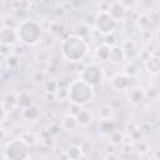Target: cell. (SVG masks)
Returning <instances> with one entry per match:
<instances>
[{
    "label": "cell",
    "instance_id": "obj_1",
    "mask_svg": "<svg viewBox=\"0 0 160 160\" xmlns=\"http://www.w3.org/2000/svg\"><path fill=\"white\" fill-rule=\"evenodd\" d=\"M94 96V86L84 81L81 78L72 80L68 85V99L72 105L84 106L91 101Z\"/></svg>",
    "mask_w": 160,
    "mask_h": 160
},
{
    "label": "cell",
    "instance_id": "obj_2",
    "mask_svg": "<svg viewBox=\"0 0 160 160\" xmlns=\"http://www.w3.org/2000/svg\"><path fill=\"white\" fill-rule=\"evenodd\" d=\"M88 52V44L84 38L69 35L61 44V54L69 61H80Z\"/></svg>",
    "mask_w": 160,
    "mask_h": 160
},
{
    "label": "cell",
    "instance_id": "obj_3",
    "mask_svg": "<svg viewBox=\"0 0 160 160\" xmlns=\"http://www.w3.org/2000/svg\"><path fill=\"white\" fill-rule=\"evenodd\" d=\"M18 40L25 45H35L41 38V26L34 20H24L16 29Z\"/></svg>",
    "mask_w": 160,
    "mask_h": 160
},
{
    "label": "cell",
    "instance_id": "obj_4",
    "mask_svg": "<svg viewBox=\"0 0 160 160\" xmlns=\"http://www.w3.org/2000/svg\"><path fill=\"white\" fill-rule=\"evenodd\" d=\"M4 154H5V158L6 159H11V160L28 159L30 156V154H29V146L21 139H14V140L9 141L5 145Z\"/></svg>",
    "mask_w": 160,
    "mask_h": 160
},
{
    "label": "cell",
    "instance_id": "obj_5",
    "mask_svg": "<svg viewBox=\"0 0 160 160\" xmlns=\"http://www.w3.org/2000/svg\"><path fill=\"white\" fill-rule=\"evenodd\" d=\"M116 25L118 21L108 11H100L95 18V29L102 35L112 34L116 29Z\"/></svg>",
    "mask_w": 160,
    "mask_h": 160
},
{
    "label": "cell",
    "instance_id": "obj_6",
    "mask_svg": "<svg viewBox=\"0 0 160 160\" xmlns=\"http://www.w3.org/2000/svg\"><path fill=\"white\" fill-rule=\"evenodd\" d=\"M80 78L86 81L88 84L92 85V86H96L99 85L102 79H104V72H102V69L96 65V64H90V65H86L81 74H80Z\"/></svg>",
    "mask_w": 160,
    "mask_h": 160
},
{
    "label": "cell",
    "instance_id": "obj_7",
    "mask_svg": "<svg viewBox=\"0 0 160 160\" xmlns=\"http://www.w3.org/2000/svg\"><path fill=\"white\" fill-rule=\"evenodd\" d=\"M16 40H18V35L15 29L10 26H4L2 29H0V44L5 46H10L14 45Z\"/></svg>",
    "mask_w": 160,
    "mask_h": 160
},
{
    "label": "cell",
    "instance_id": "obj_8",
    "mask_svg": "<svg viewBox=\"0 0 160 160\" xmlns=\"http://www.w3.org/2000/svg\"><path fill=\"white\" fill-rule=\"evenodd\" d=\"M131 78L126 74H116L111 78V86L118 91H124L130 86Z\"/></svg>",
    "mask_w": 160,
    "mask_h": 160
},
{
    "label": "cell",
    "instance_id": "obj_9",
    "mask_svg": "<svg viewBox=\"0 0 160 160\" xmlns=\"http://www.w3.org/2000/svg\"><path fill=\"white\" fill-rule=\"evenodd\" d=\"M124 59H125V54H124L122 48H120L118 45L110 46V52H109L106 61H109L110 64H114V65H119L124 61Z\"/></svg>",
    "mask_w": 160,
    "mask_h": 160
},
{
    "label": "cell",
    "instance_id": "obj_10",
    "mask_svg": "<svg viewBox=\"0 0 160 160\" xmlns=\"http://www.w3.org/2000/svg\"><path fill=\"white\" fill-rule=\"evenodd\" d=\"M75 118H76V121H78L79 126H88L92 122V114L88 109H80L75 114Z\"/></svg>",
    "mask_w": 160,
    "mask_h": 160
},
{
    "label": "cell",
    "instance_id": "obj_11",
    "mask_svg": "<svg viewBox=\"0 0 160 160\" xmlns=\"http://www.w3.org/2000/svg\"><path fill=\"white\" fill-rule=\"evenodd\" d=\"M108 12L118 21L120 19H124L125 18V14H126V9L125 6L121 4V2H112L110 6H109V10Z\"/></svg>",
    "mask_w": 160,
    "mask_h": 160
},
{
    "label": "cell",
    "instance_id": "obj_12",
    "mask_svg": "<svg viewBox=\"0 0 160 160\" xmlns=\"http://www.w3.org/2000/svg\"><path fill=\"white\" fill-rule=\"evenodd\" d=\"M145 69L149 74L151 75H158L160 71V59L156 55L150 56L149 59H146L145 61Z\"/></svg>",
    "mask_w": 160,
    "mask_h": 160
},
{
    "label": "cell",
    "instance_id": "obj_13",
    "mask_svg": "<svg viewBox=\"0 0 160 160\" xmlns=\"http://www.w3.org/2000/svg\"><path fill=\"white\" fill-rule=\"evenodd\" d=\"M61 128L65 129V130H68V131H70V130H75L76 128H79L75 115H72V114H68V115H65V116L62 118V120H61Z\"/></svg>",
    "mask_w": 160,
    "mask_h": 160
},
{
    "label": "cell",
    "instance_id": "obj_14",
    "mask_svg": "<svg viewBox=\"0 0 160 160\" xmlns=\"http://www.w3.org/2000/svg\"><path fill=\"white\" fill-rule=\"evenodd\" d=\"M144 98H145V94H144V91H142L141 89H134V90L130 92V95H129L130 102H131L132 105H139V104L144 100Z\"/></svg>",
    "mask_w": 160,
    "mask_h": 160
},
{
    "label": "cell",
    "instance_id": "obj_15",
    "mask_svg": "<svg viewBox=\"0 0 160 160\" xmlns=\"http://www.w3.org/2000/svg\"><path fill=\"white\" fill-rule=\"evenodd\" d=\"M31 96L28 94V92H20L18 96H16V104L20 106V108H29L31 105Z\"/></svg>",
    "mask_w": 160,
    "mask_h": 160
},
{
    "label": "cell",
    "instance_id": "obj_16",
    "mask_svg": "<svg viewBox=\"0 0 160 160\" xmlns=\"http://www.w3.org/2000/svg\"><path fill=\"white\" fill-rule=\"evenodd\" d=\"M81 156H82V148H81V146L71 145V146L66 150V158H69V159L76 160V159H80Z\"/></svg>",
    "mask_w": 160,
    "mask_h": 160
},
{
    "label": "cell",
    "instance_id": "obj_17",
    "mask_svg": "<svg viewBox=\"0 0 160 160\" xmlns=\"http://www.w3.org/2000/svg\"><path fill=\"white\" fill-rule=\"evenodd\" d=\"M109 52H110V45L108 44H100L96 50H95V54L96 56L100 59V60H108V56H109Z\"/></svg>",
    "mask_w": 160,
    "mask_h": 160
},
{
    "label": "cell",
    "instance_id": "obj_18",
    "mask_svg": "<svg viewBox=\"0 0 160 160\" xmlns=\"http://www.w3.org/2000/svg\"><path fill=\"white\" fill-rule=\"evenodd\" d=\"M114 110L110 105H102L99 108V118L101 120H110L112 118Z\"/></svg>",
    "mask_w": 160,
    "mask_h": 160
},
{
    "label": "cell",
    "instance_id": "obj_19",
    "mask_svg": "<svg viewBox=\"0 0 160 160\" xmlns=\"http://www.w3.org/2000/svg\"><path fill=\"white\" fill-rule=\"evenodd\" d=\"M74 32H75V35H78L80 38H85V36L89 35L90 30H89V26L88 25H85V24L81 22V24H76L74 26Z\"/></svg>",
    "mask_w": 160,
    "mask_h": 160
},
{
    "label": "cell",
    "instance_id": "obj_20",
    "mask_svg": "<svg viewBox=\"0 0 160 160\" xmlns=\"http://www.w3.org/2000/svg\"><path fill=\"white\" fill-rule=\"evenodd\" d=\"M124 140V134L118 130H112L110 132V141L112 145H120Z\"/></svg>",
    "mask_w": 160,
    "mask_h": 160
},
{
    "label": "cell",
    "instance_id": "obj_21",
    "mask_svg": "<svg viewBox=\"0 0 160 160\" xmlns=\"http://www.w3.org/2000/svg\"><path fill=\"white\" fill-rule=\"evenodd\" d=\"M24 115H25L28 119L34 120V119H36V118L39 116V111H38V109H36L35 106H31V105H30L29 108H25Z\"/></svg>",
    "mask_w": 160,
    "mask_h": 160
},
{
    "label": "cell",
    "instance_id": "obj_22",
    "mask_svg": "<svg viewBox=\"0 0 160 160\" xmlns=\"http://www.w3.org/2000/svg\"><path fill=\"white\" fill-rule=\"evenodd\" d=\"M100 129L101 131L104 132H111L114 130V124L111 120H101V124H100Z\"/></svg>",
    "mask_w": 160,
    "mask_h": 160
},
{
    "label": "cell",
    "instance_id": "obj_23",
    "mask_svg": "<svg viewBox=\"0 0 160 160\" xmlns=\"http://www.w3.org/2000/svg\"><path fill=\"white\" fill-rule=\"evenodd\" d=\"M56 89H58V82H56L55 80H50V81H48V84H46V91H48V92H52V94H55Z\"/></svg>",
    "mask_w": 160,
    "mask_h": 160
},
{
    "label": "cell",
    "instance_id": "obj_24",
    "mask_svg": "<svg viewBox=\"0 0 160 160\" xmlns=\"http://www.w3.org/2000/svg\"><path fill=\"white\" fill-rule=\"evenodd\" d=\"M125 74L128 75V76H130V78H132L135 74H136V66L134 65V64H129L128 66H126V70H125Z\"/></svg>",
    "mask_w": 160,
    "mask_h": 160
},
{
    "label": "cell",
    "instance_id": "obj_25",
    "mask_svg": "<svg viewBox=\"0 0 160 160\" xmlns=\"http://www.w3.org/2000/svg\"><path fill=\"white\" fill-rule=\"evenodd\" d=\"M5 116H6V109H5L4 104L0 102V122H2L5 120Z\"/></svg>",
    "mask_w": 160,
    "mask_h": 160
},
{
    "label": "cell",
    "instance_id": "obj_26",
    "mask_svg": "<svg viewBox=\"0 0 160 160\" xmlns=\"http://www.w3.org/2000/svg\"><path fill=\"white\" fill-rule=\"evenodd\" d=\"M120 2H121L124 6H125V5H131V4L134 2V0H121Z\"/></svg>",
    "mask_w": 160,
    "mask_h": 160
},
{
    "label": "cell",
    "instance_id": "obj_27",
    "mask_svg": "<svg viewBox=\"0 0 160 160\" xmlns=\"http://www.w3.org/2000/svg\"><path fill=\"white\" fill-rule=\"evenodd\" d=\"M0 159H6V158H5V154H1V152H0Z\"/></svg>",
    "mask_w": 160,
    "mask_h": 160
}]
</instances>
